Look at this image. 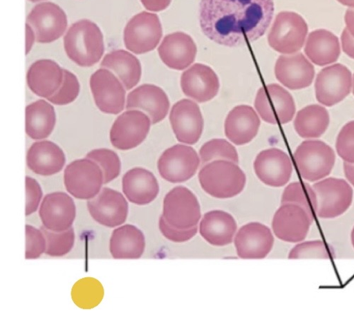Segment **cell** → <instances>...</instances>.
<instances>
[{"label":"cell","instance_id":"1","mask_svg":"<svg viewBox=\"0 0 354 324\" xmlns=\"http://www.w3.org/2000/svg\"><path fill=\"white\" fill-rule=\"evenodd\" d=\"M274 14V0H201L199 21L210 40L239 47L263 36Z\"/></svg>","mask_w":354,"mask_h":324},{"label":"cell","instance_id":"2","mask_svg":"<svg viewBox=\"0 0 354 324\" xmlns=\"http://www.w3.org/2000/svg\"><path fill=\"white\" fill-rule=\"evenodd\" d=\"M68 57L80 67H92L100 62L104 53V36L100 27L88 19L73 23L64 37Z\"/></svg>","mask_w":354,"mask_h":324},{"label":"cell","instance_id":"3","mask_svg":"<svg viewBox=\"0 0 354 324\" xmlns=\"http://www.w3.org/2000/svg\"><path fill=\"white\" fill-rule=\"evenodd\" d=\"M198 180L203 190L214 198L227 199L241 194L247 178L238 164L227 160H215L200 170Z\"/></svg>","mask_w":354,"mask_h":324},{"label":"cell","instance_id":"4","mask_svg":"<svg viewBox=\"0 0 354 324\" xmlns=\"http://www.w3.org/2000/svg\"><path fill=\"white\" fill-rule=\"evenodd\" d=\"M293 158L301 178L310 182L327 178L336 160L331 147L319 140L303 142L295 152Z\"/></svg>","mask_w":354,"mask_h":324},{"label":"cell","instance_id":"5","mask_svg":"<svg viewBox=\"0 0 354 324\" xmlns=\"http://www.w3.org/2000/svg\"><path fill=\"white\" fill-rule=\"evenodd\" d=\"M104 181V173L100 166L86 158L73 161L64 171L66 190L80 200H88L97 196Z\"/></svg>","mask_w":354,"mask_h":324},{"label":"cell","instance_id":"6","mask_svg":"<svg viewBox=\"0 0 354 324\" xmlns=\"http://www.w3.org/2000/svg\"><path fill=\"white\" fill-rule=\"evenodd\" d=\"M308 32L304 19L297 13L278 14L268 35L270 46L283 54H292L301 50Z\"/></svg>","mask_w":354,"mask_h":324},{"label":"cell","instance_id":"7","mask_svg":"<svg viewBox=\"0 0 354 324\" xmlns=\"http://www.w3.org/2000/svg\"><path fill=\"white\" fill-rule=\"evenodd\" d=\"M162 216L169 225L189 229L198 226L201 220L200 203L189 189L176 187L165 196Z\"/></svg>","mask_w":354,"mask_h":324},{"label":"cell","instance_id":"8","mask_svg":"<svg viewBox=\"0 0 354 324\" xmlns=\"http://www.w3.org/2000/svg\"><path fill=\"white\" fill-rule=\"evenodd\" d=\"M163 31L159 17L142 12L127 23L124 32L126 48L140 55L153 50L158 46Z\"/></svg>","mask_w":354,"mask_h":324},{"label":"cell","instance_id":"9","mask_svg":"<svg viewBox=\"0 0 354 324\" xmlns=\"http://www.w3.org/2000/svg\"><path fill=\"white\" fill-rule=\"evenodd\" d=\"M254 106L265 122L274 125L289 123L296 113V104L292 97L277 84L261 88Z\"/></svg>","mask_w":354,"mask_h":324},{"label":"cell","instance_id":"10","mask_svg":"<svg viewBox=\"0 0 354 324\" xmlns=\"http://www.w3.org/2000/svg\"><path fill=\"white\" fill-rule=\"evenodd\" d=\"M313 187L317 195L316 216L319 218H336L351 207L353 191L345 180L328 178L315 184Z\"/></svg>","mask_w":354,"mask_h":324},{"label":"cell","instance_id":"11","mask_svg":"<svg viewBox=\"0 0 354 324\" xmlns=\"http://www.w3.org/2000/svg\"><path fill=\"white\" fill-rule=\"evenodd\" d=\"M151 117L138 110H129L117 117L111 131L110 140L115 149L130 151L140 145L149 135Z\"/></svg>","mask_w":354,"mask_h":324},{"label":"cell","instance_id":"12","mask_svg":"<svg viewBox=\"0 0 354 324\" xmlns=\"http://www.w3.org/2000/svg\"><path fill=\"white\" fill-rule=\"evenodd\" d=\"M200 158L192 147L176 144L160 156L158 168L162 178L173 184L185 182L193 178L199 166Z\"/></svg>","mask_w":354,"mask_h":324},{"label":"cell","instance_id":"13","mask_svg":"<svg viewBox=\"0 0 354 324\" xmlns=\"http://www.w3.org/2000/svg\"><path fill=\"white\" fill-rule=\"evenodd\" d=\"M91 91L98 108L106 114L117 115L126 105V90L119 78L108 69L101 68L91 77Z\"/></svg>","mask_w":354,"mask_h":324},{"label":"cell","instance_id":"14","mask_svg":"<svg viewBox=\"0 0 354 324\" xmlns=\"http://www.w3.org/2000/svg\"><path fill=\"white\" fill-rule=\"evenodd\" d=\"M314 219L299 205L282 204L272 220L276 237L288 243L303 242L309 233Z\"/></svg>","mask_w":354,"mask_h":324},{"label":"cell","instance_id":"15","mask_svg":"<svg viewBox=\"0 0 354 324\" xmlns=\"http://www.w3.org/2000/svg\"><path fill=\"white\" fill-rule=\"evenodd\" d=\"M26 21L34 29L36 41L40 44H49L60 39L68 26L65 12L53 3L36 6L28 15Z\"/></svg>","mask_w":354,"mask_h":324},{"label":"cell","instance_id":"16","mask_svg":"<svg viewBox=\"0 0 354 324\" xmlns=\"http://www.w3.org/2000/svg\"><path fill=\"white\" fill-rule=\"evenodd\" d=\"M352 86L351 71L342 64L322 69L315 81L317 101L326 106H333L343 101L349 94Z\"/></svg>","mask_w":354,"mask_h":324},{"label":"cell","instance_id":"17","mask_svg":"<svg viewBox=\"0 0 354 324\" xmlns=\"http://www.w3.org/2000/svg\"><path fill=\"white\" fill-rule=\"evenodd\" d=\"M87 209L99 224L113 228L124 224L129 215V204L119 191L104 188L100 193L88 200Z\"/></svg>","mask_w":354,"mask_h":324},{"label":"cell","instance_id":"18","mask_svg":"<svg viewBox=\"0 0 354 324\" xmlns=\"http://www.w3.org/2000/svg\"><path fill=\"white\" fill-rule=\"evenodd\" d=\"M234 247L243 259H263L272 251L274 238L271 229L259 222H250L236 234Z\"/></svg>","mask_w":354,"mask_h":324},{"label":"cell","instance_id":"19","mask_svg":"<svg viewBox=\"0 0 354 324\" xmlns=\"http://www.w3.org/2000/svg\"><path fill=\"white\" fill-rule=\"evenodd\" d=\"M169 121L177 140L194 144L203 130V120L198 105L189 99H183L172 107Z\"/></svg>","mask_w":354,"mask_h":324},{"label":"cell","instance_id":"20","mask_svg":"<svg viewBox=\"0 0 354 324\" xmlns=\"http://www.w3.org/2000/svg\"><path fill=\"white\" fill-rule=\"evenodd\" d=\"M254 169L262 183L277 188L287 184L292 173L289 156L277 149L261 152L254 161Z\"/></svg>","mask_w":354,"mask_h":324},{"label":"cell","instance_id":"21","mask_svg":"<svg viewBox=\"0 0 354 324\" xmlns=\"http://www.w3.org/2000/svg\"><path fill=\"white\" fill-rule=\"evenodd\" d=\"M39 216L43 225L50 230H68L72 227L76 217L75 203L66 193H49L41 202Z\"/></svg>","mask_w":354,"mask_h":324},{"label":"cell","instance_id":"22","mask_svg":"<svg viewBox=\"0 0 354 324\" xmlns=\"http://www.w3.org/2000/svg\"><path fill=\"white\" fill-rule=\"evenodd\" d=\"M181 87L186 96L203 103L211 101L218 95L220 82L210 67L196 64L183 73Z\"/></svg>","mask_w":354,"mask_h":324},{"label":"cell","instance_id":"23","mask_svg":"<svg viewBox=\"0 0 354 324\" xmlns=\"http://www.w3.org/2000/svg\"><path fill=\"white\" fill-rule=\"evenodd\" d=\"M277 79L292 90L309 86L315 77L314 66L301 53L281 55L275 66Z\"/></svg>","mask_w":354,"mask_h":324},{"label":"cell","instance_id":"24","mask_svg":"<svg viewBox=\"0 0 354 324\" xmlns=\"http://www.w3.org/2000/svg\"><path fill=\"white\" fill-rule=\"evenodd\" d=\"M169 105L168 97L160 87L146 84L129 94L126 108L145 111L151 117L152 124H156L165 119Z\"/></svg>","mask_w":354,"mask_h":324},{"label":"cell","instance_id":"25","mask_svg":"<svg viewBox=\"0 0 354 324\" xmlns=\"http://www.w3.org/2000/svg\"><path fill=\"white\" fill-rule=\"evenodd\" d=\"M158 53L167 67L184 70L194 62L197 48L190 36L183 32H175L165 37L158 48Z\"/></svg>","mask_w":354,"mask_h":324},{"label":"cell","instance_id":"26","mask_svg":"<svg viewBox=\"0 0 354 324\" xmlns=\"http://www.w3.org/2000/svg\"><path fill=\"white\" fill-rule=\"evenodd\" d=\"M27 84L36 95L48 99L60 89L64 79V71L60 66L48 59H44L29 68Z\"/></svg>","mask_w":354,"mask_h":324},{"label":"cell","instance_id":"27","mask_svg":"<svg viewBox=\"0 0 354 324\" xmlns=\"http://www.w3.org/2000/svg\"><path fill=\"white\" fill-rule=\"evenodd\" d=\"M260 120L252 107L240 105L227 115L225 123L226 137L236 145L250 142L257 135Z\"/></svg>","mask_w":354,"mask_h":324},{"label":"cell","instance_id":"28","mask_svg":"<svg viewBox=\"0 0 354 324\" xmlns=\"http://www.w3.org/2000/svg\"><path fill=\"white\" fill-rule=\"evenodd\" d=\"M66 162V155L61 147L48 140L34 143L28 149L26 156L29 169L44 176L60 172Z\"/></svg>","mask_w":354,"mask_h":324},{"label":"cell","instance_id":"29","mask_svg":"<svg viewBox=\"0 0 354 324\" xmlns=\"http://www.w3.org/2000/svg\"><path fill=\"white\" fill-rule=\"evenodd\" d=\"M124 195L129 200L138 205L152 202L158 196L160 187L155 175L141 167L127 171L122 180Z\"/></svg>","mask_w":354,"mask_h":324},{"label":"cell","instance_id":"30","mask_svg":"<svg viewBox=\"0 0 354 324\" xmlns=\"http://www.w3.org/2000/svg\"><path fill=\"white\" fill-rule=\"evenodd\" d=\"M237 229V222L234 218L228 213L219 210L206 213L199 225L201 237L215 247L230 245Z\"/></svg>","mask_w":354,"mask_h":324},{"label":"cell","instance_id":"31","mask_svg":"<svg viewBox=\"0 0 354 324\" xmlns=\"http://www.w3.org/2000/svg\"><path fill=\"white\" fill-rule=\"evenodd\" d=\"M109 249L115 259H138L145 249V235L132 225L117 228L111 235Z\"/></svg>","mask_w":354,"mask_h":324},{"label":"cell","instance_id":"32","mask_svg":"<svg viewBox=\"0 0 354 324\" xmlns=\"http://www.w3.org/2000/svg\"><path fill=\"white\" fill-rule=\"evenodd\" d=\"M305 53L318 66L335 63L341 54L339 39L326 29H318L309 35Z\"/></svg>","mask_w":354,"mask_h":324},{"label":"cell","instance_id":"33","mask_svg":"<svg viewBox=\"0 0 354 324\" xmlns=\"http://www.w3.org/2000/svg\"><path fill=\"white\" fill-rule=\"evenodd\" d=\"M101 67L115 73L127 90L133 89L141 78L142 69L138 59L124 50H116L106 54Z\"/></svg>","mask_w":354,"mask_h":324},{"label":"cell","instance_id":"34","mask_svg":"<svg viewBox=\"0 0 354 324\" xmlns=\"http://www.w3.org/2000/svg\"><path fill=\"white\" fill-rule=\"evenodd\" d=\"M56 116L54 107L45 100H38L26 108V133L35 140L46 139L54 130Z\"/></svg>","mask_w":354,"mask_h":324},{"label":"cell","instance_id":"35","mask_svg":"<svg viewBox=\"0 0 354 324\" xmlns=\"http://www.w3.org/2000/svg\"><path fill=\"white\" fill-rule=\"evenodd\" d=\"M330 115L326 108L310 105L299 111L294 122L297 133L304 138H318L326 132Z\"/></svg>","mask_w":354,"mask_h":324},{"label":"cell","instance_id":"36","mask_svg":"<svg viewBox=\"0 0 354 324\" xmlns=\"http://www.w3.org/2000/svg\"><path fill=\"white\" fill-rule=\"evenodd\" d=\"M104 290L102 283L93 278H84L73 287L71 297L73 303L83 309H91L102 301Z\"/></svg>","mask_w":354,"mask_h":324},{"label":"cell","instance_id":"37","mask_svg":"<svg viewBox=\"0 0 354 324\" xmlns=\"http://www.w3.org/2000/svg\"><path fill=\"white\" fill-rule=\"evenodd\" d=\"M299 205L314 219L317 209V198L313 187L308 183L294 182L284 190L281 204Z\"/></svg>","mask_w":354,"mask_h":324},{"label":"cell","instance_id":"38","mask_svg":"<svg viewBox=\"0 0 354 324\" xmlns=\"http://www.w3.org/2000/svg\"><path fill=\"white\" fill-rule=\"evenodd\" d=\"M201 164L215 160H227L239 164V157L234 146L223 139H214L205 143L199 151Z\"/></svg>","mask_w":354,"mask_h":324},{"label":"cell","instance_id":"39","mask_svg":"<svg viewBox=\"0 0 354 324\" xmlns=\"http://www.w3.org/2000/svg\"><path fill=\"white\" fill-rule=\"evenodd\" d=\"M40 229L46 240L45 251L46 255L61 257L68 254L72 250L75 241V234L73 227L63 231H55L43 225Z\"/></svg>","mask_w":354,"mask_h":324},{"label":"cell","instance_id":"40","mask_svg":"<svg viewBox=\"0 0 354 324\" xmlns=\"http://www.w3.org/2000/svg\"><path fill=\"white\" fill-rule=\"evenodd\" d=\"M86 158L97 162L104 173V184H107L120 175L122 162L118 155L109 149H97L88 153Z\"/></svg>","mask_w":354,"mask_h":324},{"label":"cell","instance_id":"41","mask_svg":"<svg viewBox=\"0 0 354 324\" xmlns=\"http://www.w3.org/2000/svg\"><path fill=\"white\" fill-rule=\"evenodd\" d=\"M64 79L59 90L47 99L55 105L64 106L73 102L79 95L80 85L77 77L70 71L64 70Z\"/></svg>","mask_w":354,"mask_h":324},{"label":"cell","instance_id":"42","mask_svg":"<svg viewBox=\"0 0 354 324\" xmlns=\"http://www.w3.org/2000/svg\"><path fill=\"white\" fill-rule=\"evenodd\" d=\"M330 251L321 240L309 241L295 246L288 254L289 259L319 258L329 259Z\"/></svg>","mask_w":354,"mask_h":324},{"label":"cell","instance_id":"43","mask_svg":"<svg viewBox=\"0 0 354 324\" xmlns=\"http://www.w3.org/2000/svg\"><path fill=\"white\" fill-rule=\"evenodd\" d=\"M26 259L39 258L46 249V240L41 229L26 225Z\"/></svg>","mask_w":354,"mask_h":324},{"label":"cell","instance_id":"44","mask_svg":"<svg viewBox=\"0 0 354 324\" xmlns=\"http://www.w3.org/2000/svg\"><path fill=\"white\" fill-rule=\"evenodd\" d=\"M339 156L345 162L354 164V121L341 130L336 142Z\"/></svg>","mask_w":354,"mask_h":324},{"label":"cell","instance_id":"45","mask_svg":"<svg viewBox=\"0 0 354 324\" xmlns=\"http://www.w3.org/2000/svg\"><path fill=\"white\" fill-rule=\"evenodd\" d=\"M159 228L164 237L174 243H185L195 237L198 226L189 229H180L169 225L162 216L159 220Z\"/></svg>","mask_w":354,"mask_h":324},{"label":"cell","instance_id":"46","mask_svg":"<svg viewBox=\"0 0 354 324\" xmlns=\"http://www.w3.org/2000/svg\"><path fill=\"white\" fill-rule=\"evenodd\" d=\"M42 197V189L38 182L29 176H26V216H31L37 211Z\"/></svg>","mask_w":354,"mask_h":324},{"label":"cell","instance_id":"47","mask_svg":"<svg viewBox=\"0 0 354 324\" xmlns=\"http://www.w3.org/2000/svg\"><path fill=\"white\" fill-rule=\"evenodd\" d=\"M144 8L151 12H161L166 10L171 0H140Z\"/></svg>","mask_w":354,"mask_h":324},{"label":"cell","instance_id":"48","mask_svg":"<svg viewBox=\"0 0 354 324\" xmlns=\"http://www.w3.org/2000/svg\"><path fill=\"white\" fill-rule=\"evenodd\" d=\"M343 51L350 57L354 59V38L346 28L341 37Z\"/></svg>","mask_w":354,"mask_h":324},{"label":"cell","instance_id":"49","mask_svg":"<svg viewBox=\"0 0 354 324\" xmlns=\"http://www.w3.org/2000/svg\"><path fill=\"white\" fill-rule=\"evenodd\" d=\"M36 40V35L34 29L30 25L26 24V55L32 50L35 41Z\"/></svg>","mask_w":354,"mask_h":324},{"label":"cell","instance_id":"50","mask_svg":"<svg viewBox=\"0 0 354 324\" xmlns=\"http://www.w3.org/2000/svg\"><path fill=\"white\" fill-rule=\"evenodd\" d=\"M346 28L354 38V9H348L344 17Z\"/></svg>","mask_w":354,"mask_h":324},{"label":"cell","instance_id":"51","mask_svg":"<svg viewBox=\"0 0 354 324\" xmlns=\"http://www.w3.org/2000/svg\"><path fill=\"white\" fill-rule=\"evenodd\" d=\"M344 170L346 178L349 183L354 187V164H350L344 162Z\"/></svg>","mask_w":354,"mask_h":324},{"label":"cell","instance_id":"52","mask_svg":"<svg viewBox=\"0 0 354 324\" xmlns=\"http://www.w3.org/2000/svg\"><path fill=\"white\" fill-rule=\"evenodd\" d=\"M337 1L344 6L354 8V0H337Z\"/></svg>","mask_w":354,"mask_h":324},{"label":"cell","instance_id":"53","mask_svg":"<svg viewBox=\"0 0 354 324\" xmlns=\"http://www.w3.org/2000/svg\"><path fill=\"white\" fill-rule=\"evenodd\" d=\"M351 244L353 245V247L354 249V227L351 231Z\"/></svg>","mask_w":354,"mask_h":324},{"label":"cell","instance_id":"54","mask_svg":"<svg viewBox=\"0 0 354 324\" xmlns=\"http://www.w3.org/2000/svg\"><path fill=\"white\" fill-rule=\"evenodd\" d=\"M28 1L32 2V3H38L43 1V0H28Z\"/></svg>","mask_w":354,"mask_h":324},{"label":"cell","instance_id":"55","mask_svg":"<svg viewBox=\"0 0 354 324\" xmlns=\"http://www.w3.org/2000/svg\"><path fill=\"white\" fill-rule=\"evenodd\" d=\"M353 94L354 95V75H353Z\"/></svg>","mask_w":354,"mask_h":324}]
</instances>
